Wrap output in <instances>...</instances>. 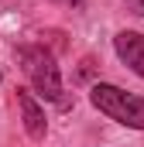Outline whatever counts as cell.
I'll return each mask as SVG.
<instances>
[{
  "label": "cell",
  "mask_w": 144,
  "mask_h": 147,
  "mask_svg": "<svg viewBox=\"0 0 144 147\" xmlns=\"http://www.w3.org/2000/svg\"><path fill=\"white\" fill-rule=\"evenodd\" d=\"M17 55H21V69L31 79V86H35L38 96H45V99L65 106V89H62V72H58V65H55V55L45 51L41 45H24Z\"/></svg>",
  "instance_id": "1"
},
{
  "label": "cell",
  "mask_w": 144,
  "mask_h": 147,
  "mask_svg": "<svg viewBox=\"0 0 144 147\" xmlns=\"http://www.w3.org/2000/svg\"><path fill=\"white\" fill-rule=\"evenodd\" d=\"M89 103L110 120H117L130 130H144V99L141 96H134L120 86H110V82H96L89 89Z\"/></svg>",
  "instance_id": "2"
},
{
  "label": "cell",
  "mask_w": 144,
  "mask_h": 147,
  "mask_svg": "<svg viewBox=\"0 0 144 147\" xmlns=\"http://www.w3.org/2000/svg\"><path fill=\"white\" fill-rule=\"evenodd\" d=\"M17 106H21V116H24V130H28V137H31V140H45V134H48V120H45V110L38 106V99L31 96V92L17 89Z\"/></svg>",
  "instance_id": "4"
},
{
  "label": "cell",
  "mask_w": 144,
  "mask_h": 147,
  "mask_svg": "<svg viewBox=\"0 0 144 147\" xmlns=\"http://www.w3.org/2000/svg\"><path fill=\"white\" fill-rule=\"evenodd\" d=\"M62 3H69V7H82V0H62Z\"/></svg>",
  "instance_id": "6"
},
{
  "label": "cell",
  "mask_w": 144,
  "mask_h": 147,
  "mask_svg": "<svg viewBox=\"0 0 144 147\" xmlns=\"http://www.w3.org/2000/svg\"><path fill=\"white\" fill-rule=\"evenodd\" d=\"M113 48H117V58L134 75L144 79V34H137V31H120V34L113 38Z\"/></svg>",
  "instance_id": "3"
},
{
  "label": "cell",
  "mask_w": 144,
  "mask_h": 147,
  "mask_svg": "<svg viewBox=\"0 0 144 147\" xmlns=\"http://www.w3.org/2000/svg\"><path fill=\"white\" fill-rule=\"evenodd\" d=\"M127 10L137 14V17H144V0H127Z\"/></svg>",
  "instance_id": "5"
}]
</instances>
